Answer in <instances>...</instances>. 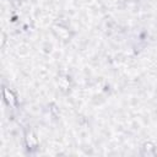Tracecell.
<instances>
[{"instance_id": "obj_1", "label": "cell", "mask_w": 157, "mask_h": 157, "mask_svg": "<svg viewBox=\"0 0 157 157\" xmlns=\"http://www.w3.org/2000/svg\"><path fill=\"white\" fill-rule=\"evenodd\" d=\"M53 32L56 34V37H59L60 39H67L69 38V31H67V28H65V27H63V26H60V25H55V26H53Z\"/></svg>"}, {"instance_id": "obj_2", "label": "cell", "mask_w": 157, "mask_h": 157, "mask_svg": "<svg viewBox=\"0 0 157 157\" xmlns=\"http://www.w3.org/2000/svg\"><path fill=\"white\" fill-rule=\"evenodd\" d=\"M26 142H27V146L31 147V148L37 147V145H38V140H37V137L34 136V134H33L32 131H29V132L26 134Z\"/></svg>"}, {"instance_id": "obj_3", "label": "cell", "mask_w": 157, "mask_h": 157, "mask_svg": "<svg viewBox=\"0 0 157 157\" xmlns=\"http://www.w3.org/2000/svg\"><path fill=\"white\" fill-rule=\"evenodd\" d=\"M4 96H5V99H6V102L9 103V104H11V105H15L16 104V98H15V96H13V93L11 92V91H9V90H4Z\"/></svg>"}, {"instance_id": "obj_4", "label": "cell", "mask_w": 157, "mask_h": 157, "mask_svg": "<svg viewBox=\"0 0 157 157\" xmlns=\"http://www.w3.org/2000/svg\"><path fill=\"white\" fill-rule=\"evenodd\" d=\"M59 85H60L61 88L66 90L69 87V80H67V77H60L59 78Z\"/></svg>"}]
</instances>
